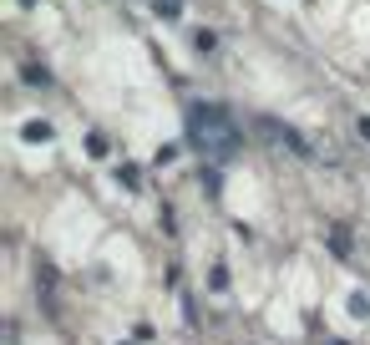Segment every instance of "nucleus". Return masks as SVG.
Returning a JSON list of instances; mask_svg holds the SVG:
<instances>
[{"instance_id":"f257e3e1","label":"nucleus","mask_w":370,"mask_h":345,"mask_svg":"<svg viewBox=\"0 0 370 345\" xmlns=\"http://www.w3.org/2000/svg\"><path fill=\"white\" fill-rule=\"evenodd\" d=\"M193 143L203 147V158H228V152L238 147V132H234V122L223 117L219 107H193Z\"/></svg>"},{"instance_id":"f03ea898","label":"nucleus","mask_w":370,"mask_h":345,"mask_svg":"<svg viewBox=\"0 0 370 345\" xmlns=\"http://www.w3.org/2000/svg\"><path fill=\"white\" fill-rule=\"evenodd\" d=\"M158 10L162 16H177V0H158Z\"/></svg>"}]
</instances>
